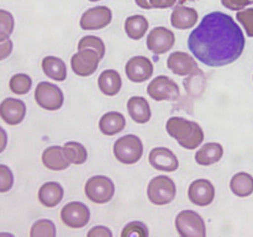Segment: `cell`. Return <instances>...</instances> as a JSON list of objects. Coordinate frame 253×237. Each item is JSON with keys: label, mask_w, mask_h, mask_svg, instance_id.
Masks as SVG:
<instances>
[{"label": "cell", "mask_w": 253, "mask_h": 237, "mask_svg": "<svg viewBox=\"0 0 253 237\" xmlns=\"http://www.w3.org/2000/svg\"><path fill=\"white\" fill-rule=\"evenodd\" d=\"M98 86L103 94L108 96H115L123 86V79L115 69H105L98 78Z\"/></svg>", "instance_id": "7402d4cb"}, {"label": "cell", "mask_w": 253, "mask_h": 237, "mask_svg": "<svg viewBox=\"0 0 253 237\" xmlns=\"http://www.w3.org/2000/svg\"><path fill=\"white\" fill-rule=\"evenodd\" d=\"M166 130L168 135L174 138L185 150H195L204 141V131L202 126L184 118L173 116L168 118Z\"/></svg>", "instance_id": "7a4b0ae2"}, {"label": "cell", "mask_w": 253, "mask_h": 237, "mask_svg": "<svg viewBox=\"0 0 253 237\" xmlns=\"http://www.w3.org/2000/svg\"><path fill=\"white\" fill-rule=\"evenodd\" d=\"M150 235L148 227L143 224L142 221H132L128 222L125 227H124L121 236L128 237V236H138V237H147Z\"/></svg>", "instance_id": "d6a6232c"}, {"label": "cell", "mask_w": 253, "mask_h": 237, "mask_svg": "<svg viewBox=\"0 0 253 237\" xmlns=\"http://www.w3.org/2000/svg\"><path fill=\"white\" fill-rule=\"evenodd\" d=\"M198 19H199V14L194 7L177 5L170 15V24L174 29L189 30L197 25Z\"/></svg>", "instance_id": "ac0fdd59"}, {"label": "cell", "mask_w": 253, "mask_h": 237, "mask_svg": "<svg viewBox=\"0 0 253 237\" xmlns=\"http://www.w3.org/2000/svg\"><path fill=\"white\" fill-rule=\"evenodd\" d=\"M113 20V12L108 6H94L83 12L81 17V27L85 31H98L105 29Z\"/></svg>", "instance_id": "8fae6325"}, {"label": "cell", "mask_w": 253, "mask_h": 237, "mask_svg": "<svg viewBox=\"0 0 253 237\" xmlns=\"http://www.w3.org/2000/svg\"><path fill=\"white\" fill-rule=\"evenodd\" d=\"M222 156H224V147L217 142H209L203 145L195 153V162L208 167L219 162Z\"/></svg>", "instance_id": "cb8c5ba5"}, {"label": "cell", "mask_w": 253, "mask_h": 237, "mask_svg": "<svg viewBox=\"0 0 253 237\" xmlns=\"http://www.w3.org/2000/svg\"><path fill=\"white\" fill-rule=\"evenodd\" d=\"M246 40L234 17L221 11L205 15L188 39L193 56L209 67H224L241 57Z\"/></svg>", "instance_id": "6da1fadb"}, {"label": "cell", "mask_w": 253, "mask_h": 237, "mask_svg": "<svg viewBox=\"0 0 253 237\" xmlns=\"http://www.w3.org/2000/svg\"><path fill=\"white\" fill-rule=\"evenodd\" d=\"M14 184V175L10 168L5 164H0V193L9 192Z\"/></svg>", "instance_id": "e575fe53"}, {"label": "cell", "mask_w": 253, "mask_h": 237, "mask_svg": "<svg viewBox=\"0 0 253 237\" xmlns=\"http://www.w3.org/2000/svg\"><path fill=\"white\" fill-rule=\"evenodd\" d=\"M135 2L138 5V6L142 7V9H146V10L153 9V6H152V4L150 2V0H135Z\"/></svg>", "instance_id": "ab89813d"}, {"label": "cell", "mask_w": 253, "mask_h": 237, "mask_svg": "<svg viewBox=\"0 0 253 237\" xmlns=\"http://www.w3.org/2000/svg\"><path fill=\"white\" fill-rule=\"evenodd\" d=\"M61 220L69 229H82L90 221V210L81 201H72L61 210Z\"/></svg>", "instance_id": "9c48e42d"}, {"label": "cell", "mask_w": 253, "mask_h": 237, "mask_svg": "<svg viewBox=\"0 0 253 237\" xmlns=\"http://www.w3.org/2000/svg\"><path fill=\"white\" fill-rule=\"evenodd\" d=\"M12 52V42L9 39L0 40V59H5Z\"/></svg>", "instance_id": "74e56055"}, {"label": "cell", "mask_w": 253, "mask_h": 237, "mask_svg": "<svg viewBox=\"0 0 253 237\" xmlns=\"http://www.w3.org/2000/svg\"><path fill=\"white\" fill-rule=\"evenodd\" d=\"M177 195L175 183L167 175H158L151 179L147 187V198L152 204L163 206L174 200Z\"/></svg>", "instance_id": "277c9868"}, {"label": "cell", "mask_w": 253, "mask_h": 237, "mask_svg": "<svg viewBox=\"0 0 253 237\" xmlns=\"http://www.w3.org/2000/svg\"><path fill=\"white\" fill-rule=\"evenodd\" d=\"M126 118L119 111H109L99 120L100 132L105 136H115L125 128Z\"/></svg>", "instance_id": "44dd1931"}, {"label": "cell", "mask_w": 253, "mask_h": 237, "mask_svg": "<svg viewBox=\"0 0 253 237\" xmlns=\"http://www.w3.org/2000/svg\"><path fill=\"white\" fill-rule=\"evenodd\" d=\"M167 67L172 73L180 77L193 76L194 73L199 72L198 63L194 57L180 51L173 52L169 54L167 59Z\"/></svg>", "instance_id": "9a60e30c"}, {"label": "cell", "mask_w": 253, "mask_h": 237, "mask_svg": "<svg viewBox=\"0 0 253 237\" xmlns=\"http://www.w3.org/2000/svg\"><path fill=\"white\" fill-rule=\"evenodd\" d=\"M35 100L40 108L48 111L59 110L63 105V91L49 81H41L35 89Z\"/></svg>", "instance_id": "52a82bcc"}, {"label": "cell", "mask_w": 253, "mask_h": 237, "mask_svg": "<svg viewBox=\"0 0 253 237\" xmlns=\"http://www.w3.org/2000/svg\"><path fill=\"white\" fill-rule=\"evenodd\" d=\"M100 61V56L94 49H79L71 58L72 71L79 77H89L95 73Z\"/></svg>", "instance_id": "30bf717a"}, {"label": "cell", "mask_w": 253, "mask_h": 237, "mask_svg": "<svg viewBox=\"0 0 253 237\" xmlns=\"http://www.w3.org/2000/svg\"><path fill=\"white\" fill-rule=\"evenodd\" d=\"M64 190L62 185L57 182H47L41 185L39 190V201L44 207H56L62 201Z\"/></svg>", "instance_id": "d6986e66"}, {"label": "cell", "mask_w": 253, "mask_h": 237, "mask_svg": "<svg viewBox=\"0 0 253 237\" xmlns=\"http://www.w3.org/2000/svg\"><path fill=\"white\" fill-rule=\"evenodd\" d=\"M175 229L182 237H205L207 226L203 217L193 210H183L175 217Z\"/></svg>", "instance_id": "8992f818"}, {"label": "cell", "mask_w": 253, "mask_h": 237, "mask_svg": "<svg viewBox=\"0 0 253 237\" xmlns=\"http://www.w3.org/2000/svg\"><path fill=\"white\" fill-rule=\"evenodd\" d=\"M14 16L6 10H0V40L9 39L14 31Z\"/></svg>", "instance_id": "1f68e13d"}, {"label": "cell", "mask_w": 253, "mask_h": 237, "mask_svg": "<svg viewBox=\"0 0 253 237\" xmlns=\"http://www.w3.org/2000/svg\"><path fill=\"white\" fill-rule=\"evenodd\" d=\"M63 151L67 159L69 160L71 164L81 165L83 164V163H85L86 159H88L86 148L79 142H74V141L66 142L63 146Z\"/></svg>", "instance_id": "83f0119b"}, {"label": "cell", "mask_w": 253, "mask_h": 237, "mask_svg": "<svg viewBox=\"0 0 253 237\" xmlns=\"http://www.w3.org/2000/svg\"><path fill=\"white\" fill-rule=\"evenodd\" d=\"M153 63L145 56H135L127 61L125 66L126 77L132 83H143L153 74Z\"/></svg>", "instance_id": "4fadbf2b"}, {"label": "cell", "mask_w": 253, "mask_h": 237, "mask_svg": "<svg viewBox=\"0 0 253 237\" xmlns=\"http://www.w3.org/2000/svg\"><path fill=\"white\" fill-rule=\"evenodd\" d=\"M147 93L156 101H174L180 96L178 84L167 76H158L152 79L147 86Z\"/></svg>", "instance_id": "ba28073f"}, {"label": "cell", "mask_w": 253, "mask_h": 237, "mask_svg": "<svg viewBox=\"0 0 253 237\" xmlns=\"http://www.w3.org/2000/svg\"><path fill=\"white\" fill-rule=\"evenodd\" d=\"M188 198L194 205L200 207L208 206L215 199V187L208 179H197L190 183Z\"/></svg>", "instance_id": "5bb4252c"}, {"label": "cell", "mask_w": 253, "mask_h": 237, "mask_svg": "<svg viewBox=\"0 0 253 237\" xmlns=\"http://www.w3.org/2000/svg\"><path fill=\"white\" fill-rule=\"evenodd\" d=\"M25 115H26V105L20 99L5 98L0 103V116L7 125H19L24 121Z\"/></svg>", "instance_id": "2e32d148"}, {"label": "cell", "mask_w": 253, "mask_h": 237, "mask_svg": "<svg viewBox=\"0 0 253 237\" xmlns=\"http://www.w3.org/2000/svg\"><path fill=\"white\" fill-rule=\"evenodd\" d=\"M185 1H189V0H178V5H183Z\"/></svg>", "instance_id": "b9f144b4"}, {"label": "cell", "mask_w": 253, "mask_h": 237, "mask_svg": "<svg viewBox=\"0 0 253 237\" xmlns=\"http://www.w3.org/2000/svg\"><path fill=\"white\" fill-rule=\"evenodd\" d=\"M222 6L234 11H240V10L246 9L249 5L253 4V0H221Z\"/></svg>", "instance_id": "d590c367"}, {"label": "cell", "mask_w": 253, "mask_h": 237, "mask_svg": "<svg viewBox=\"0 0 253 237\" xmlns=\"http://www.w3.org/2000/svg\"><path fill=\"white\" fill-rule=\"evenodd\" d=\"M56 225L47 219H40L34 222L30 231L31 237H56Z\"/></svg>", "instance_id": "f546056e"}, {"label": "cell", "mask_w": 253, "mask_h": 237, "mask_svg": "<svg viewBox=\"0 0 253 237\" xmlns=\"http://www.w3.org/2000/svg\"><path fill=\"white\" fill-rule=\"evenodd\" d=\"M10 90L16 95H25L30 91L32 86L31 77L25 73H17L11 77L9 81Z\"/></svg>", "instance_id": "f1b7e54d"}, {"label": "cell", "mask_w": 253, "mask_h": 237, "mask_svg": "<svg viewBox=\"0 0 253 237\" xmlns=\"http://www.w3.org/2000/svg\"><path fill=\"white\" fill-rule=\"evenodd\" d=\"M231 192L239 198H247L253 194V177L250 173L239 172L230 182Z\"/></svg>", "instance_id": "4316f807"}, {"label": "cell", "mask_w": 253, "mask_h": 237, "mask_svg": "<svg viewBox=\"0 0 253 237\" xmlns=\"http://www.w3.org/2000/svg\"><path fill=\"white\" fill-rule=\"evenodd\" d=\"M127 111L130 118L137 123H147L151 120V108L142 96H131L127 100Z\"/></svg>", "instance_id": "603a6c76"}, {"label": "cell", "mask_w": 253, "mask_h": 237, "mask_svg": "<svg viewBox=\"0 0 253 237\" xmlns=\"http://www.w3.org/2000/svg\"><path fill=\"white\" fill-rule=\"evenodd\" d=\"M114 156L123 164H135L142 158L143 143L136 135H125L114 143Z\"/></svg>", "instance_id": "3957f363"}, {"label": "cell", "mask_w": 253, "mask_h": 237, "mask_svg": "<svg viewBox=\"0 0 253 237\" xmlns=\"http://www.w3.org/2000/svg\"><path fill=\"white\" fill-rule=\"evenodd\" d=\"M1 133H2V137H4V146H2V148L0 151H4V148H5V142H6V133H5V131L4 130H1Z\"/></svg>", "instance_id": "60d3db41"}, {"label": "cell", "mask_w": 253, "mask_h": 237, "mask_svg": "<svg viewBox=\"0 0 253 237\" xmlns=\"http://www.w3.org/2000/svg\"><path fill=\"white\" fill-rule=\"evenodd\" d=\"M86 198L94 204H106L115 194V185L110 178L105 175H94L89 178L84 187Z\"/></svg>", "instance_id": "5b68a950"}, {"label": "cell", "mask_w": 253, "mask_h": 237, "mask_svg": "<svg viewBox=\"0 0 253 237\" xmlns=\"http://www.w3.org/2000/svg\"><path fill=\"white\" fill-rule=\"evenodd\" d=\"M84 48H90L96 51L101 59L105 56V43H104L103 40L98 36H91V35H89V36L82 37V40L78 43V49Z\"/></svg>", "instance_id": "4dcf8cb0"}, {"label": "cell", "mask_w": 253, "mask_h": 237, "mask_svg": "<svg viewBox=\"0 0 253 237\" xmlns=\"http://www.w3.org/2000/svg\"><path fill=\"white\" fill-rule=\"evenodd\" d=\"M148 160L155 169L162 170V172H175L179 168L177 156L173 151L166 147L152 148L148 155Z\"/></svg>", "instance_id": "e0dca14e"}, {"label": "cell", "mask_w": 253, "mask_h": 237, "mask_svg": "<svg viewBox=\"0 0 253 237\" xmlns=\"http://www.w3.org/2000/svg\"><path fill=\"white\" fill-rule=\"evenodd\" d=\"M148 20L146 19L143 15H132V16H128L125 20V24H124V29H125L126 35L128 36V39L131 40H141L148 31Z\"/></svg>", "instance_id": "484cf974"}, {"label": "cell", "mask_w": 253, "mask_h": 237, "mask_svg": "<svg viewBox=\"0 0 253 237\" xmlns=\"http://www.w3.org/2000/svg\"><path fill=\"white\" fill-rule=\"evenodd\" d=\"M42 163L46 168L51 170H64L69 167V160L64 155L63 147L61 146H51L42 152Z\"/></svg>", "instance_id": "ffe728a7"}, {"label": "cell", "mask_w": 253, "mask_h": 237, "mask_svg": "<svg viewBox=\"0 0 253 237\" xmlns=\"http://www.w3.org/2000/svg\"><path fill=\"white\" fill-rule=\"evenodd\" d=\"M175 42V36L173 31L168 30L167 27L158 26L151 30L148 34L146 46L152 53L165 54L173 48Z\"/></svg>", "instance_id": "7c38bea8"}, {"label": "cell", "mask_w": 253, "mask_h": 237, "mask_svg": "<svg viewBox=\"0 0 253 237\" xmlns=\"http://www.w3.org/2000/svg\"><path fill=\"white\" fill-rule=\"evenodd\" d=\"M89 1H93L94 2V1H99V0H89Z\"/></svg>", "instance_id": "7bdbcfd3"}, {"label": "cell", "mask_w": 253, "mask_h": 237, "mask_svg": "<svg viewBox=\"0 0 253 237\" xmlns=\"http://www.w3.org/2000/svg\"><path fill=\"white\" fill-rule=\"evenodd\" d=\"M153 9H168V7L174 6L178 0H150Z\"/></svg>", "instance_id": "f35d334b"}, {"label": "cell", "mask_w": 253, "mask_h": 237, "mask_svg": "<svg viewBox=\"0 0 253 237\" xmlns=\"http://www.w3.org/2000/svg\"><path fill=\"white\" fill-rule=\"evenodd\" d=\"M42 71L48 78L56 81H63L67 78V67L63 59L54 56H46L42 59Z\"/></svg>", "instance_id": "d4e9b609"}, {"label": "cell", "mask_w": 253, "mask_h": 237, "mask_svg": "<svg viewBox=\"0 0 253 237\" xmlns=\"http://www.w3.org/2000/svg\"><path fill=\"white\" fill-rule=\"evenodd\" d=\"M236 19L244 26L247 36L253 37V7L237 11Z\"/></svg>", "instance_id": "836d02e7"}, {"label": "cell", "mask_w": 253, "mask_h": 237, "mask_svg": "<svg viewBox=\"0 0 253 237\" xmlns=\"http://www.w3.org/2000/svg\"><path fill=\"white\" fill-rule=\"evenodd\" d=\"M113 232L105 226H94L88 231V237H111Z\"/></svg>", "instance_id": "8d00e7d4"}]
</instances>
